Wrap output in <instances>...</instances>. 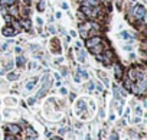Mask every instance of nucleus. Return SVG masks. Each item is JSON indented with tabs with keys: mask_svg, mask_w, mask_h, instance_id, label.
Wrapping results in <instances>:
<instances>
[{
	"mask_svg": "<svg viewBox=\"0 0 147 140\" xmlns=\"http://www.w3.org/2000/svg\"><path fill=\"white\" fill-rule=\"evenodd\" d=\"M77 110H80V111L85 110V103H84V101H78V104H77Z\"/></svg>",
	"mask_w": 147,
	"mask_h": 140,
	"instance_id": "8",
	"label": "nucleus"
},
{
	"mask_svg": "<svg viewBox=\"0 0 147 140\" xmlns=\"http://www.w3.org/2000/svg\"><path fill=\"white\" fill-rule=\"evenodd\" d=\"M6 129H7L9 131H12L13 134L20 133V127H19V126H16V124H7V126H6Z\"/></svg>",
	"mask_w": 147,
	"mask_h": 140,
	"instance_id": "2",
	"label": "nucleus"
},
{
	"mask_svg": "<svg viewBox=\"0 0 147 140\" xmlns=\"http://www.w3.org/2000/svg\"><path fill=\"white\" fill-rule=\"evenodd\" d=\"M78 72L82 75V78H85V80H88V74L85 72V71H82V69H78Z\"/></svg>",
	"mask_w": 147,
	"mask_h": 140,
	"instance_id": "13",
	"label": "nucleus"
},
{
	"mask_svg": "<svg viewBox=\"0 0 147 140\" xmlns=\"http://www.w3.org/2000/svg\"><path fill=\"white\" fill-rule=\"evenodd\" d=\"M3 33H5L6 36H13V35L16 33V30H13V28H6V29L3 30Z\"/></svg>",
	"mask_w": 147,
	"mask_h": 140,
	"instance_id": "6",
	"label": "nucleus"
},
{
	"mask_svg": "<svg viewBox=\"0 0 147 140\" xmlns=\"http://www.w3.org/2000/svg\"><path fill=\"white\" fill-rule=\"evenodd\" d=\"M43 7H45V2H40V5H39V10H43Z\"/></svg>",
	"mask_w": 147,
	"mask_h": 140,
	"instance_id": "17",
	"label": "nucleus"
},
{
	"mask_svg": "<svg viewBox=\"0 0 147 140\" xmlns=\"http://www.w3.org/2000/svg\"><path fill=\"white\" fill-rule=\"evenodd\" d=\"M36 81H38V80L35 78V80H33L32 83H28V85H26V90H32V88L35 87V84H36Z\"/></svg>",
	"mask_w": 147,
	"mask_h": 140,
	"instance_id": "10",
	"label": "nucleus"
},
{
	"mask_svg": "<svg viewBox=\"0 0 147 140\" xmlns=\"http://www.w3.org/2000/svg\"><path fill=\"white\" fill-rule=\"evenodd\" d=\"M12 68H13V62H12V61H9V62H7V65H6V69H12Z\"/></svg>",
	"mask_w": 147,
	"mask_h": 140,
	"instance_id": "15",
	"label": "nucleus"
},
{
	"mask_svg": "<svg viewBox=\"0 0 147 140\" xmlns=\"http://www.w3.org/2000/svg\"><path fill=\"white\" fill-rule=\"evenodd\" d=\"M10 13H13V15H16V13H18V9H16V6H13V5H12V7H10Z\"/></svg>",
	"mask_w": 147,
	"mask_h": 140,
	"instance_id": "14",
	"label": "nucleus"
},
{
	"mask_svg": "<svg viewBox=\"0 0 147 140\" xmlns=\"http://www.w3.org/2000/svg\"><path fill=\"white\" fill-rule=\"evenodd\" d=\"M74 80H75V81H77V83H80V81H81V78H80V77H78V75H77V77H75V78H74Z\"/></svg>",
	"mask_w": 147,
	"mask_h": 140,
	"instance_id": "21",
	"label": "nucleus"
},
{
	"mask_svg": "<svg viewBox=\"0 0 147 140\" xmlns=\"http://www.w3.org/2000/svg\"><path fill=\"white\" fill-rule=\"evenodd\" d=\"M141 113H143V110H141V108L138 107V108H137V114H141Z\"/></svg>",
	"mask_w": 147,
	"mask_h": 140,
	"instance_id": "22",
	"label": "nucleus"
},
{
	"mask_svg": "<svg viewBox=\"0 0 147 140\" xmlns=\"http://www.w3.org/2000/svg\"><path fill=\"white\" fill-rule=\"evenodd\" d=\"M23 64H25V58H23V56H19V58H18V65L22 66Z\"/></svg>",
	"mask_w": 147,
	"mask_h": 140,
	"instance_id": "12",
	"label": "nucleus"
},
{
	"mask_svg": "<svg viewBox=\"0 0 147 140\" xmlns=\"http://www.w3.org/2000/svg\"><path fill=\"white\" fill-rule=\"evenodd\" d=\"M101 42V38H98V36H95V38H91V39H88L87 41V46H94V45H97V43H100Z\"/></svg>",
	"mask_w": 147,
	"mask_h": 140,
	"instance_id": "3",
	"label": "nucleus"
},
{
	"mask_svg": "<svg viewBox=\"0 0 147 140\" xmlns=\"http://www.w3.org/2000/svg\"><path fill=\"white\" fill-rule=\"evenodd\" d=\"M49 32H51V33H55V28H53V26H49Z\"/></svg>",
	"mask_w": 147,
	"mask_h": 140,
	"instance_id": "19",
	"label": "nucleus"
},
{
	"mask_svg": "<svg viewBox=\"0 0 147 140\" xmlns=\"http://www.w3.org/2000/svg\"><path fill=\"white\" fill-rule=\"evenodd\" d=\"M78 2H80V3H82V5H84V3H85V2H87V0H78Z\"/></svg>",
	"mask_w": 147,
	"mask_h": 140,
	"instance_id": "23",
	"label": "nucleus"
},
{
	"mask_svg": "<svg viewBox=\"0 0 147 140\" xmlns=\"http://www.w3.org/2000/svg\"><path fill=\"white\" fill-rule=\"evenodd\" d=\"M62 9H65V10H66V9H68V5H66V3H62Z\"/></svg>",
	"mask_w": 147,
	"mask_h": 140,
	"instance_id": "20",
	"label": "nucleus"
},
{
	"mask_svg": "<svg viewBox=\"0 0 147 140\" xmlns=\"http://www.w3.org/2000/svg\"><path fill=\"white\" fill-rule=\"evenodd\" d=\"M35 101H36V100H35V97L29 98V104H30V106H32V104H35Z\"/></svg>",
	"mask_w": 147,
	"mask_h": 140,
	"instance_id": "18",
	"label": "nucleus"
},
{
	"mask_svg": "<svg viewBox=\"0 0 147 140\" xmlns=\"http://www.w3.org/2000/svg\"><path fill=\"white\" fill-rule=\"evenodd\" d=\"M134 15H136L137 19L144 20V18H146V7H144L143 5H137V6L134 7Z\"/></svg>",
	"mask_w": 147,
	"mask_h": 140,
	"instance_id": "1",
	"label": "nucleus"
},
{
	"mask_svg": "<svg viewBox=\"0 0 147 140\" xmlns=\"http://www.w3.org/2000/svg\"><path fill=\"white\" fill-rule=\"evenodd\" d=\"M114 69H115V77H117V78H120V77L123 75V71H121V65H120V64H115Z\"/></svg>",
	"mask_w": 147,
	"mask_h": 140,
	"instance_id": "5",
	"label": "nucleus"
},
{
	"mask_svg": "<svg viewBox=\"0 0 147 140\" xmlns=\"http://www.w3.org/2000/svg\"><path fill=\"white\" fill-rule=\"evenodd\" d=\"M91 51H92V53H100V52H102V45L101 43H97V46L94 45V46H91Z\"/></svg>",
	"mask_w": 147,
	"mask_h": 140,
	"instance_id": "4",
	"label": "nucleus"
},
{
	"mask_svg": "<svg viewBox=\"0 0 147 140\" xmlns=\"http://www.w3.org/2000/svg\"><path fill=\"white\" fill-rule=\"evenodd\" d=\"M20 25H23L26 29H29V28H30V23H29V20H22V22H20Z\"/></svg>",
	"mask_w": 147,
	"mask_h": 140,
	"instance_id": "11",
	"label": "nucleus"
},
{
	"mask_svg": "<svg viewBox=\"0 0 147 140\" xmlns=\"http://www.w3.org/2000/svg\"><path fill=\"white\" fill-rule=\"evenodd\" d=\"M85 55H87L85 51H80V53H78V61H80V62H84V61H85Z\"/></svg>",
	"mask_w": 147,
	"mask_h": 140,
	"instance_id": "7",
	"label": "nucleus"
},
{
	"mask_svg": "<svg viewBox=\"0 0 147 140\" xmlns=\"http://www.w3.org/2000/svg\"><path fill=\"white\" fill-rule=\"evenodd\" d=\"M87 87H88V90H94V83H92V81H90Z\"/></svg>",
	"mask_w": 147,
	"mask_h": 140,
	"instance_id": "16",
	"label": "nucleus"
},
{
	"mask_svg": "<svg viewBox=\"0 0 147 140\" xmlns=\"http://www.w3.org/2000/svg\"><path fill=\"white\" fill-rule=\"evenodd\" d=\"M7 78H9L10 81H16V80H18L19 77H18V74H15V72H12V74H9V75H7Z\"/></svg>",
	"mask_w": 147,
	"mask_h": 140,
	"instance_id": "9",
	"label": "nucleus"
}]
</instances>
